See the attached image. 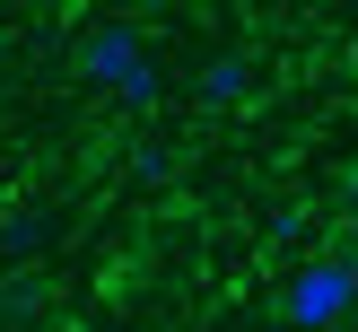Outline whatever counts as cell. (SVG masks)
Listing matches in <instances>:
<instances>
[{"instance_id":"obj_1","label":"cell","mask_w":358,"mask_h":332,"mask_svg":"<svg viewBox=\"0 0 358 332\" xmlns=\"http://www.w3.org/2000/svg\"><path fill=\"white\" fill-rule=\"evenodd\" d=\"M79 70H87L96 87H114L122 105H157V87H166V79H157V62H149V35L122 27V17H105V27L79 35Z\"/></svg>"},{"instance_id":"obj_2","label":"cell","mask_w":358,"mask_h":332,"mask_svg":"<svg viewBox=\"0 0 358 332\" xmlns=\"http://www.w3.org/2000/svg\"><path fill=\"white\" fill-rule=\"evenodd\" d=\"M280 324L289 332H332V324H358V262H306V271L280 289Z\"/></svg>"},{"instance_id":"obj_3","label":"cell","mask_w":358,"mask_h":332,"mask_svg":"<svg viewBox=\"0 0 358 332\" xmlns=\"http://www.w3.org/2000/svg\"><path fill=\"white\" fill-rule=\"evenodd\" d=\"M245 87H254V62L245 52H210L201 62V105H245Z\"/></svg>"},{"instance_id":"obj_4","label":"cell","mask_w":358,"mask_h":332,"mask_svg":"<svg viewBox=\"0 0 358 332\" xmlns=\"http://www.w3.org/2000/svg\"><path fill=\"white\" fill-rule=\"evenodd\" d=\"M131 175H140V184H157V175H166V149H157V140H140V149H131Z\"/></svg>"},{"instance_id":"obj_5","label":"cell","mask_w":358,"mask_h":332,"mask_svg":"<svg viewBox=\"0 0 358 332\" xmlns=\"http://www.w3.org/2000/svg\"><path fill=\"white\" fill-rule=\"evenodd\" d=\"M131 332H149V324H131Z\"/></svg>"}]
</instances>
